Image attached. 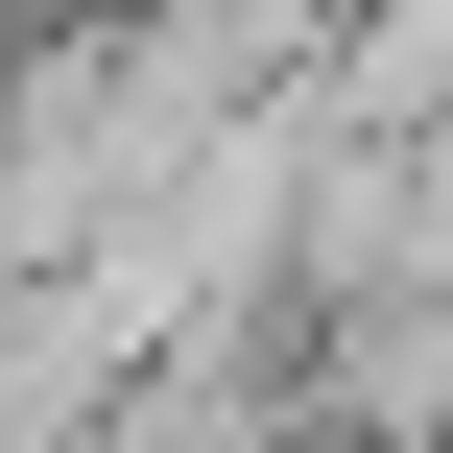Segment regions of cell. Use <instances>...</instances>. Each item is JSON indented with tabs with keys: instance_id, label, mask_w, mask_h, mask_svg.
Returning <instances> with one entry per match:
<instances>
[{
	"instance_id": "obj_1",
	"label": "cell",
	"mask_w": 453,
	"mask_h": 453,
	"mask_svg": "<svg viewBox=\"0 0 453 453\" xmlns=\"http://www.w3.org/2000/svg\"><path fill=\"white\" fill-rule=\"evenodd\" d=\"M119 358H143L119 287H96V263H24V287H0V453H72L119 406Z\"/></svg>"
}]
</instances>
